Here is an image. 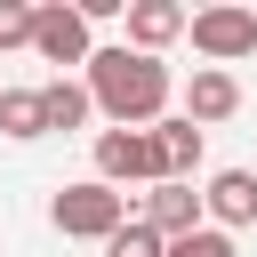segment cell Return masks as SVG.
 <instances>
[{"mask_svg": "<svg viewBox=\"0 0 257 257\" xmlns=\"http://www.w3.org/2000/svg\"><path fill=\"white\" fill-rule=\"evenodd\" d=\"M48 225H56L64 241H112V233L128 225V193H112V185L80 177V185H64V193L48 201Z\"/></svg>", "mask_w": 257, "mask_h": 257, "instance_id": "obj_2", "label": "cell"}, {"mask_svg": "<svg viewBox=\"0 0 257 257\" xmlns=\"http://www.w3.org/2000/svg\"><path fill=\"white\" fill-rule=\"evenodd\" d=\"M137 225H153L161 241H177V233H193V225H201V193H193V185H145Z\"/></svg>", "mask_w": 257, "mask_h": 257, "instance_id": "obj_10", "label": "cell"}, {"mask_svg": "<svg viewBox=\"0 0 257 257\" xmlns=\"http://www.w3.org/2000/svg\"><path fill=\"white\" fill-rule=\"evenodd\" d=\"M201 225H217V233L257 225V177H249V169H217V177L201 185Z\"/></svg>", "mask_w": 257, "mask_h": 257, "instance_id": "obj_6", "label": "cell"}, {"mask_svg": "<svg viewBox=\"0 0 257 257\" xmlns=\"http://www.w3.org/2000/svg\"><path fill=\"white\" fill-rule=\"evenodd\" d=\"M120 16H128V40L120 48H137V56H161L169 40H185V8L177 0H128Z\"/></svg>", "mask_w": 257, "mask_h": 257, "instance_id": "obj_7", "label": "cell"}, {"mask_svg": "<svg viewBox=\"0 0 257 257\" xmlns=\"http://www.w3.org/2000/svg\"><path fill=\"white\" fill-rule=\"evenodd\" d=\"M0 48H32V8L24 0H0Z\"/></svg>", "mask_w": 257, "mask_h": 257, "instance_id": "obj_15", "label": "cell"}, {"mask_svg": "<svg viewBox=\"0 0 257 257\" xmlns=\"http://www.w3.org/2000/svg\"><path fill=\"white\" fill-rule=\"evenodd\" d=\"M161 257H241V249H233V233H217V225H193V233H177Z\"/></svg>", "mask_w": 257, "mask_h": 257, "instance_id": "obj_13", "label": "cell"}, {"mask_svg": "<svg viewBox=\"0 0 257 257\" xmlns=\"http://www.w3.org/2000/svg\"><path fill=\"white\" fill-rule=\"evenodd\" d=\"M32 48H40V64H88L96 32L80 24V8L48 0V8H32Z\"/></svg>", "mask_w": 257, "mask_h": 257, "instance_id": "obj_5", "label": "cell"}, {"mask_svg": "<svg viewBox=\"0 0 257 257\" xmlns=\"http://www.w3.org/2000/svg\"><path fill=\"white\" fill-rule=\"evenodd\" d=\"M161 249H169V241H161L153 225H137V217H128V225L104 241V257H161Z\"/></svg>", "mask_w": 257, "mask_h": 257, "instance_id": "obj_14", "label": "cell"}, {"mask_svg": "<svg viewBox=\"0 0 257 257\" xmlns=\"http://www.w3.org/2000/svg\"><path fill=\"white\" fill-rule=\"evenodd\" d=\"M185 32H193V48L225 72V64H241L249 48H257V8H241V0H217V8H193L185 16Z\"/></svg>", "mask_w": 257, "mask_h": 257, "instance_id": "obj_3", "label": "cell"}, {"mask_svg": "<svg viewBox=\"0 0 257 257\" xmlns=\"http://www.w3.org/2000/svg\"><path fill=\"white\" fill-rule=\"evenodd\" d=\"M0 137H48L40 128V88H0Z\"/></svg>", "mask_w": 257, "mask_h": 257, "instance_id": "obj_12", "label": "cell"}, {"mask_svg": "<svg viewBox=\"0 0 257 257\" xmlns=\"http://www.w3.org/2000/svg\"><path fill=\"white\" fill-rule=\"evenodd\" d=\"M96 185H161V153H153V128H104L96 137Z\"/></svg>", "mask_w": 257, "mask_h": 257, "instance_id": "obj_4", "label": "cell"}, {"mask_svg": "<svg viewBox=\"0 0 257 257\" xmlns=\"http://www.w3.org/2000/svg\"><path fill=\"white\" fill-rule=\"evenodd\" d=\"M153 153H161V185H193V169H201V128H193L185 112H161V120H153Z\"/></svg>", "mask_w": 257, "mask_h": 257, "instance_id": "obj_9", "label": "cell"}, {"mask_svg": "<svg viewBox=\"0 0 257 257\" xmlns=\"http://www.w3.org/2000/svg\"><path fill=\"white\" fill-rule=\"evenodd\" d=\"M233 112H241V80L217 72V64H201V72L185 80V120H193V128H217V120H233Z\"/></svg>", "mask_w": 257, "mask_h": 257, "instance_id": "obj_8", "label": "cell"}, {"mask_svg": "<svg viewBox=\"0 0 257 257\" xmlns=\"http://www.w3.org/2000/svg\"><path fill=\"white\" fill-rule=\"evenodd\" d=\"M80 120H88V88L64 80V72L40 80V128H80Z\"/></svg>", "mask_w": 257, "mask_h": 257, "instance_id": "obj_11", "label": "cell"}, {"mask_svg": "<svg viewBox=\"0 0 257 257\" xmlns=\"http://www.w3.org/2000/svg\"><path fill=\"white\" fill-rule=\"evenodd\" d=\"M88 80V112H104L112 128H153L161 112H169V96H177V80H169V64L161 56H137V48H88V64H80Z\"/></svg>", "mask_w": 257, "mask_h": 257, "instance_id": "obj_1", "label": "cell"}]
</instances>
